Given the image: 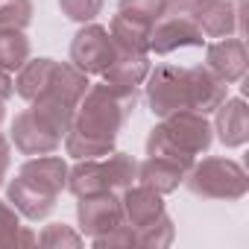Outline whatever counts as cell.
<instances>
[{"mask_svg":"<svg viewBox=\"0 0 249 249\" xmlns=\"http://www.w3.org/2000/svg\"><path fill=\"white\" fill-rule=\"evenodd\" d=\"M161 6H164V0H123V12H132V18L147 21V24L159 18Z\"/></svg>","mask_w":249,"mask_h":249,"instance_id":"ba28073f","label":"cell"},{"mask_svg":"<svg viewBox=\"0 0 249 249\" xmlns=\"http://www.w3.org/2000/svg\"><path fill=\"white\" fill-rule=\"evenodd\" d=\"M0 114H3V108H0Z\"/></svg>","mask_w":249,"mask_h":249,"instance_id":"7c38bea8","label":"cell"},{"mask_svg":"<svg viewBox=\"0 0 249 249\" xmlns=\"http://www.w3.org/2000/svg\"><path fill=\"white\" fill-rule=\"evenodd\" d=\"M220 138L223 144H243L246 141V108L240 100L223 106L220 111Z\"/></svg>","mask_w":249,"mask_h":249,"instance_id":"8992f818","label":"cell"},{"mask_svg":"<svg viewBox=\"0 0 249 249\" xmlns=\"http://www.w3.org/2000/svg\"><path fill=\"white\" fill-rule=\"evenodd\" d=\"M24 56H27V41L21 33L15 30L0 33V68H18L24 65Z\"/></svg>","mask_w":249,"mask_h":249,"instance_id":"52a82bcc","label":"cell"},{"mask_svg":"<svg viewBox=\"0 0 249 249\" xmlns=\"http://www.w3.org/2000/svg\"><path fill=\"white\" fill-rule=\"evenodd\" d=\"M211 68L223 73V79H240L243 68H246V56H243V44L240 41H226L211 47Z\"/></svg>","mask_w":249,"mask_h":249,"instance_id":"5b68a950","label":"cell"},{"mask_svg":"<svg viewBox=\"0 0 249 249\" xmlns=\"http://www.w3.org/2000/svg\"><path fill=\"white\" fill-rule=\"evenodd\" d=\"M65 185V164L59 159H41L30 161L21 170V179L9 185V199L27 214V217H44L53 208L56 191Z\"/></svg>","mask_w":249,"mask_h":249,"instance_id":"6da1fadb","label":"cell"},{"mask_svg":"<svg viewBox=\"0 0 249 249\" xmlns=\"http://www.w3.org/2000/svg\"><path fill=\"white\" fill-rule=\"evenodd\" d=\"M6 164H9V150H6V144L0 147V182H3V173H6Z\"/></svg>","mask_w":249,"mask_h":249,"instance_id":"30bf717a","label":"cell"},{"mask_svg":"<svg viewBox=\"0 0 249 249\" xmlns=\"http://www.w3.org/2000/svg\"><path fill=\"white\" fill-rule=\"evenodd\" d=\"M126 214L129 220L144 229L150 223H156V217H161V202H159V194H153L150 188H138V191H129L126 194Z\"/></svg>","mask_w":249,"mask_h":249,"instance_id":"277c9868","label":"cell"},{"mask_svg":"<svg viewBox=\"0 0 249 249\" xmlns=\"http://www.w3.org/2000/svg\"><path fill=\"white\" fill-rule=\"evenodd\" d=\"M73 62L82 71H106L111 65V41H108L106 30L91 27V30L79 33L73 41Z\"/></svg>","mask_w":249,"mask_h":249,"instance_id":"3957f363","label":"cell"},{"mask_svg":"<svg viewBox=\"0 0 249 249\" xmlns=\"http://www.w3.org/2000/svg\"><path fill=\"white\" fill-rule=\"evenodd\" d=\"M79 223L85 231H91L94 237L100 231H111L120 229V205L117 199L108 196V191L100 194H85L79 202Z\"/></svg>","mask_w":249,"mask_h":249,"instance_id":"7a4b0ae2","label":"cell"},{"mask_svg":"<svg viewBox=\"0 0 249 249\" xmlns=\"http://www.w3.org/2000/svg\"><path fill=\"white\" fill-rule=\"evenodd\" d=\"M62 6H65L68 18H73V21H88V18L97 15L100 0H62Z\"/></svg>","mask_w":249,"mask_h":249,"instance_id":"9c48e42d","label":"cell"},{"mask_svg":"<svg viewBox=\"0 0 249 249\" xmlns=\"http://www.w3.org/2000/svg\"><path fill=\"white\" fill-rule=\"evenodd\" d=\"M6 94H9V79L0 73V97H6Z\"/></svg>","mask_w":249,"mask_h":249,"instance_id":"8fae6325","label":"cell"}]
</instances>
